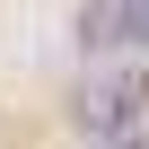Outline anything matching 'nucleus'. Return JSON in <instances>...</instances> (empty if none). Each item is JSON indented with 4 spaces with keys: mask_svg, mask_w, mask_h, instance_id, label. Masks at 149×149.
<instances>
[{
    "mask_svg": "<svg viewBox=\"0 0 149 149\" xmlns=\"http://www.w3.org/2000/svg\"><path fill=\"white\" fill-rule=\"evenodd\" d=\"M140 114H149V70L140 61H123V70L79 88V132L88 140H123V132H140Z\"/></svg>",
    "mask_w": 149,
    "mask_h": 149,
    "instance_id": "obj_1",
    "label": "nucleus"
},
{
    "mask_svg": "<svg viewBox=\"0 0 149 149\" xmlns=\"http://www.w3.org/2000/svg\"><path fill=\"white\" fill-rule=\"evenodd\" d=\"M97 149H149V140H140V132H123V140H97Z\"/></svg>",
    "mask_w": 149,
    "mask_h": 149,
    "instance_id": "obj_4",
    "label": "nucleus"
},
{
    "mask_svg": "<svg viewBox=\"0 0 149 149\" xmlns=\"http://www.w3.org/2000/svg\"><path fill=\"white\" fill-rule=\"evenodd\" d=\"M79 53H132V35H123V0H88V9H79Z\"/></svg>",
    "mask_w": 149,
    "mask_h": 149,
    "instance_id": "obj_2",
    "label": "nucleus"
},
{
    "mask_svg": "<svg viewBox=\"0 0 149 149\" xmlns=\"http://www.w3.org/2000/svg\"><path fill=\"white\" fill-rule=\"evenodd\" d=\"M123 35H132V44H149V0H123Z\"/></svg>",
    "mask_w": 149,
    "mask_h": 149,
    "instance_id": "obj_3",
    "label": "nucleus"
}]
</instances>
